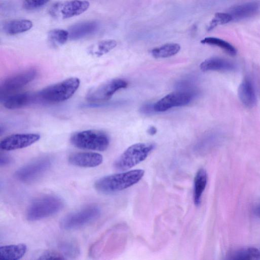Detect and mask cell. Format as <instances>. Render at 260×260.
<instances>
[{"instance_id":"11","label":"cell","mask_w":260,"mask_h":260,"mask_svg":"<svg viewBox=\"0 0 260 260\" xmlns=\"http://www.w3.org/2000/svg\"><path fill=\"white\" fill-rule=\"evenodd\" d=\"M193 97V93L190 90L179 89L171 92L153 106L155 112H165L175 107L186 105L189 103Z\"/></svg>"},{"instance_id":"17","label":"cell","mask_w":260,"mask_h":260,"mask_svg":"<svg viewBox=\"0 0 260 260\" xmlns=\"http://www.w3.org/2000/svg\"><path fill=\"white\" fill-rule=\"evenodd\" d=\"M38 94L25 92L8 95L4 98V106L8 109L13 110L22 108L35 101Z\"/></svg>"},{"instance_id":"26","label":"cell","mask_w":260,"mask_h":260,"mask_svg":"<svg viewBox=\"0 0 260 260\" xmlns=\"http://www.w3.org/2000/svg\"><path fill=\"white\" fill-rule=\"evenodd\" d=\"M48 37L53 44L56 45L64 44L69 38L68 30L62 29L55 28L50 30Z\"/></svg>"},{"instance_id":"25","label":"cell","mask_w":260,"mask_h":260,"mask_svg":"<svg viewBox=\"0 0 260 260\" xmlns=\"http://www.w3.org/2000/svg\"><path fill=\"white\" fill-rule=\"evenodd\" d=\"M201 43L218 47L231 56H235L237 53L236 49L232 44L219 38L207 37L201 40Z\"/></svg>"},{"instance_id":"1","label":"cell","mask_w":260,"mask_h":260,"mask_svg":"<svg viewBox=\"0 0 260 260\" xmlns=\"http://www.w3.org/2000/svg\"><path fill=\"white\" fill-rule=\"evenodd\" d=\"M144 171L137 169L104 176L97 180L94 187L103 193H112L127 188L143 177Z\"/></svg>"},{"instance_id":"33","label":"cell","mask_w":260,"mask_h":260,"mask_svg":"<svg viewBox=\"0 0 260 260\" xmlns=\"http://www.w3.org/2000/svg\"><path fill=\"white\" fill-rule=\"evenodd\" d=\"M253 212L256 216L260 218V204L254 208Z\"/></svg>"},{"instance_id":"23","label":"cell","mask_w":260,"mask_h":260,"mask_svg":"<svg viewBox=\"0 0 260 260\" xmlns=\"http://www.w3.org/2000/svg\"><path fill=\"white\" fill-rule=\"evenodd\" d=\"M180 50V46L177 43H167L153 48L152 55L155 58H167L176 54Z\"/></svg>"},{"instance_id":"29","label":"cell","mask_w":260,"mask_h":260,"mask_svg":"<svg viewBox=\"0 0 260 260\" xmlns=\"http://www.w3.org/2000/svg\"><path fill=\"white\" fill-rule=\"evenodd\" d=\"M50 0H23V7L27 10H35L42 7Z\"/></svg>"},{"instance_id":"7","label":"cell","mask_w":260,"mask_h":260,"mask_svg":"<svg viewBox=\"0 0 260 260\" xmlns=\"http://www.w3.org/2000/svg\"><path fill=\"white\" fill-rule=\"evenodd\" d=\"M52 165L50 158H38L20 168L15 173V176L20 181L29 183L36 181L49 170Z\"/></svg>"},{"instance_id":"15","label":"cell","mask_w":260,"mask_h":260,"mask_svg":"<svg viewBox=\"0 0 260 260\" xmlns=\"http://www.w3.org/2000/svg\"><path fill=\"white\" fill-rule=\"evenodd\" d=\"M236 68L235 64L231 60L218 57L208 58L200 65V68L203 72H232Z\"/></svg>"},{"instance_id":"3","label":"cell","mask_w":260,"mask_h":260,"mask_svg":"<svg viewBox=\"0 0 260 260\" xmlns=\"http://www.w3.org/2000/svg\"><path fill=\"white\" fill-rule=\"evenodd\" d=\"M80 83L79 79L76 77L66 79L43 89L38 93V98L51 103L64 102L74 95Z\"/></svg>"},{"instance_id":"21","label":"cell","mask_w":260,"mask_h":260,"mask_svg":"<svg viewBox=\"0 0 260 260\" xmlns=\"http://www.w3.org/2000/svg\"><path fill=\"white\" fill-rule=\"evenodd\" d=\"M207 174L205 170L202 168L197 172L194 180L193 201L198 206L201 202L202 194L207 183Z\"/></svg>"},{"instance_id":"6","label":"cell","mask_w":260,"mask_h":260,"mask_svg":"<svg viewBox=\"0 0 260 260\" xmlns=\"http://www.w3.org/2000/svg\"><path fill=\"white\" fill-rule=\"evenodd\" d=\"M101 209L94 205H89L64 216L60 221V226L64 230H72L83 226L96 219Z\"/></svg>"},{"instance_id":"18","label":"cell","mask_w":260,"mask_h":260,"mask_svg":"<svg viewBox=\"0 0 260 260\" xmlns=\"http://www.w3.org/2000/svg\"><path fill=\"white\" fill-rule=\"evenodd\" d=\"M98 23L94 21H84L72 25L69 29V38L78 40L93 34L98 28Z\"/></svg>"},{"instance_id":"31","label":"cell","mask_w":260,"mask_h":260,"mask_svg":"<svg viewBox=\"0 0 260 260\" xmlns=\"http://www.w3.org/2000/svg\"><path fill=\"white\" fill-rule=\"evenodd\" d=\"M11 161V158L8 157V156L4 155L1 156V166H5L6 165H8Z\"/></svg>"},{"instance_id":"8","label":"cell","mask_w":260,"mask_h":260,"mask_svg":"<svg viewBox=\"0 0 260 260\" xmlns=\"http://www.w3.org/2000/svg\"><path fill=\"white\" fill-rule=\"evenodd\" d=\"M89 7V3L85 0L66 1L55 3L49 13L54 18L66 19L82 14Z\"/></svg>"},{"instance_id":"9","label":"cell","mask_w":260,"mask_h":260,"mask_svg":"<svg viewBox=\"0 0 260 260\" xmlns=\"http://www.w3.org/2000/svg\"><path fill=\"white\" fill-rule=\"evenodd\" d=\"M127 82L122 79H113L91 89L87 94V100L91 103H101L110 100L118 90L125 88Z\"/></svg>"},{"instance_id":"13","label":"cell","mask_w":260,"mask_h":260,"mask_svg":"<svg viewBox=\"0 0 260 260\" xmlns=\"http://www.w3.org/2000/svg\"><path fill=\"white\" fill-rule=\"evenodd\" d=\"M103 156L96 152H82L71 154L69 162L75 166L83 168H93L99 166L103 162Z\"/></svg>"},{"instance_id":"5","label":"cell","mask_w":260,"mask_h":260,"mask_svg":"<svg viewBox=\"0 0 260 260\" xmlns=\"http://www.w3.org/2000/svg\"><path fill=\"white\" fill-rule=\"evenodd\" d=\"M154 148L155 145L151 143L133 144L116 159L114 166L121 171L128 170L145 160Z\"/></svg>"},{"instance_id":"2","label":"cell","mask_w":260,"mask_h":260,"mask_svg":"<svg viewBox=\"0 0 260 260\" xmlns=\"http://www.w3.org/2000/svg\"><path fill=\"white\" fill-rule=\"evenodd\" d=\"M64 207L63 201L54 195H47L33 200L26 211V218L34 221L51 216Z\"/></svg>"},{"instance_id":"10","label":"cell","mask_w":260,"mask_h":260,"mask_svg":"<svg viewBox=\"0 0 260 260\" xmlns=\"http://www.w3.org/2000/svg\"><path fill=\"white\" fill-rule=\"evenodd\" d=\"M37 71L29 68L16 73L6 79L1 86V98L15 91L32 81L36 77Z\"/></svg>"},{"instance_id":"12","label":"cell","mask_w":260,"mask_h":260,"mask_svg":"<svg viewBox=\"0 0 260 260\" xmlns=\"http://www.w3.org/2000/svg\"><path fill=\"white\" fill-rule=\"evenodd\" d=\"M40 138L38 134H15L4 138L0 142L1 149L11 151L22 149L30 146Z\"/></svg>"},{"instance_id":"22","label":"cell","mask_w":260,"mask_h":260,"mask_svg":"<svg viewBox=\"0 0 260 260\" xmlns=\"http://www.w3.org/2000/svg\"><path fill=\"white\" fill-rule=\"evenodd\" d=\"M117 45L114 40H105L91 45L87 49L88 53L93 56L100 57L107 54Z\"/></svg>"},{"instance_id":"14","label":"cell","mask_w":260,"mask_h":260,"mask_svg":"<svg viewBox=\"0 0 260 260\" xmlns=\"http://www.w3.org/2000/svg\"><path fill=\"white\" fill-rule=\"evenodd\" d=\"M238 93L240 102L245 107L251 108L255 105L256 91L250 77H244L239 86Z\"/></svg>"},{"instance_id":"24","label":"cell","mask_w":260,"mask_h":260,"mask_svg":"<svg viewBox=\"0 0 260 260\" xmlns=\"http://www.w3.org/2000/svg\"><path fill=\"white\" fill-rule=\"evenodd\" d=\"M230 256L235 260L257 259L260 258V251L255 247H246L233 252Z\"/></svg>"},{"instance_id":"27","label":"cell","mask_w":260,"mask_h":260,"mask_svg":"<svg viewBox=\"0 0 260 260\" xmlns=\"http://www.w3.org/2000/svg\"><path fill=\"white\" fill-rule=\"evenodd\" d=\"M231 21L232 18L229 13H216L211 21L207 30H211L218 25L224 24Z\"/></svg>"},{"instance_id":"28","label":"cell","mask_w":260,"mask_h":260,"mask_svg":"<svg viewBox=\"0 0 260 260\" xmlns=\"http://www.w3.org/2000/svg\"><path fill=\"white\" fill-rule=\"evenodd\" d=\"M60 247L63 253L68 256H75L77 255L79 252L78 248L72 242H64L61 245Z\"/></svg>"},{"instance_id":"32","label":"cell","mask_w":260,"mask_h":260,"mask_svg":"<svg viewBox=\"0 0 260 260\" xmlns=\"http://www.w3.org/2000/svg\"><path fill=\"white\" fill-rule=\"evenodd\" d=\"M157 132V129L154 126H150L148 129H147V133L150 135H155Z\"/></svg>"},{"instance_id":"4","label":"cell","mask_w":260,"mask_h":260,"mask_svg":"<svg viewBox=\"0 0 260 260\" xmlns=\"http://www.w3.org/2000/svg\"><path fill=\"white\" fill-rule=\"evenodd\" d=\"M70 141L80 149L103 151L109 145V138L104 132L95 129L78 132L72 135Z\"/></svg>"},{"instance_id":"16","label":"cell","mask_w":260,"mask_h":260,"mask_svg":"<svg viewBox=\"0 0 260 260\" xmlns=\"http://www.w3.org/2000/svg\"><path fill=\"white\" fill-rule=\"evenodd\" d=\"M260 9V2L251 1L232 8L229 13L232 20H241L252 17Z\"/></svg>"},{"instance_id":"20","label":"cell","mask_w":260,"mask_h":260,"mask_svg":"<svg viewBox=\"0 0 260 260\" xmlns=\"http://www.w3.org/2000/svg\"><path fill=\"white\" fill-rule=\"evenodd\" d=\"M32 26V23L29 20L17 19L6 22L3 29L9 35H15L28 31Z\"/></svg>"},{"instance_id":"19","label":"cell","mask_w":260,"mask_h":260,"mask_svg":"<svg viewBox=\"0 0 260 260\" xmlns=\"http://www.w3.org/2000/svg\"><path fill=\"white\" fill-rule=\"evenodd\" d=\"M27 246L23 243L1 246L0 258L7 260H18L25 254Z\"/></svg>"},{"instance_id":"30","label":"cell","mask_w":260,"mask_h":260,"mask_svg":"<svg viewBox=\"0 0 260 260\" xmlns=\"http://www.w3.org/2000/svg\"><path fill=\"white\" fill-rule=\"evenodd\" d=\"M66 257L63 255L59 252L52 251L47 250L44 251L39 257L38 259H65Z\"/></svg>"}]
</instances>
